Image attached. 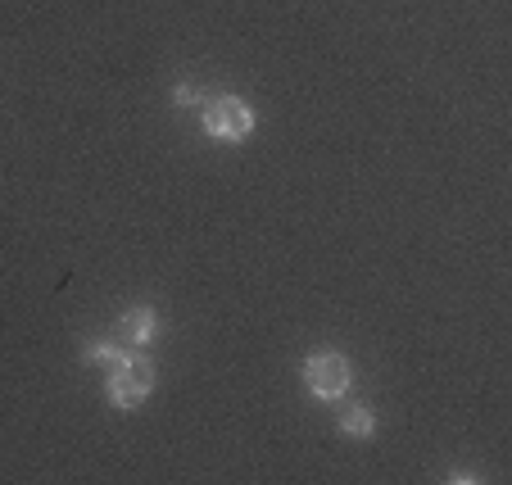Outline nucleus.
<instances>
[{
	"instance_id": "nucleus-1",
	"label": "nucleus",
	"mask_w": 512,
	"mask_h": 485,
	"mask_svg": "<svg viewBox=\"0 0 512 485\" xmlns=\"http://www.w3.org/2000/svg\"><path fill=\"white\" fill-rule=\"evenodd\" d=\"M155 381H159L155 363L145 359L141 350H132V354L123 350V359H114V363H109L105 395H109V404H114V408H123V413H132V408H141L145 399L155 395Z\"/></svg>"
},
{
	"instance_id": "nucleus-2",
	"label": "nucleus",
	"mask_w": 512,
	"mask_h": 485,
	"mask_svg": "<svg viewBox=\"0 0 512 485\" xmlns=\"http://www.w3.org/2000/svg\"><path fill=\"white\" fill-rule=\"evenodd\" d=\"M304 386H309L313 399H322V404H331V399H345L349 386H354V368H349L345 354L336 350H318L304 359Z\"/></svg>"
},
{
	"instance_id": "nucleus-3",
	"label": "nucleus",
	"mask_w": 512,
	"mask_h": 485,
	"mask_svg": "<svg viewBox=\"0 0 512 485\" xmlns=\"http://www.w3.org/2000/svg\"><path fill=\"white\" fill-rule=\"evenodd\" d=\"M200 123H204V136H213V141H245L254 132V109L241 96H213L204 100Z\"/></svg>"
},
{
	"instance_id": "nucleus-4",
	"label": "nucleus",
	"mask_w": 512,
	"mask_h": 485,
	"mask_svg": "<svg viewBox=\"0 0 512 485\" xmlns=\"http://www.w3.org/2000/svg\"><path fill=\"white\" fill-rule=\"evenodd\" d=\"M159 313L150 309V304H132V309H123V318H118V336L132 345V350H145V345H155L159 340Z\"/></svg>"
},
{
	"instance_id": "nucleus-5",
	"label": "nucleus",
	"mask_w": 512,
	"mask_h": 485,
	"mask_svg": "<svg viewBox=\"0 0 512 485\" xmlns=\"http://www.w3.org/2000/svg\"><path fill=\"white\" fill-rule=\"evenodd\" d=\"M340 436L345 440H372L377 436V413L363 408V404L345 408V413H340Z\"/></svg>"
},
{
	"instance_id": "nucleus-6",
	"label": "nucleus",
	"mask_w": 512,
	"mask_h": 485,
	"mask_svg": "<svg viewBox=\"0 0 512 485\" xmlns=\"http://www.w3.org/2000/svg\"><path fill=\"white\" fill-rule=\"evenodd\" d=\"M114 359H123V350H118L114 340H91L87 350H82V363H87V368H109Z\"/></svg>"
},
{
	"instance_id": "nucleus-7",
	"label": "nucleus",
	"mask_w": 512,
	"mask_h": 485,
	"mask_svg": "<svg viewBox=\"0 0 512 485\" xmlns=\"http://www.w3.org/2000/svg\"><path fill=\"white\" fill-rule=\"evenodd\" d=\"M173 100H177V105H182V109H204V96H200V91H195V87H186V82L173 91Z\"/></svg>"
}]
</instances>
